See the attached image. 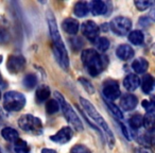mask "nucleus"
Wrapping results in <instances>:
<instances>
[{"label": "nucleus", "mask_w": 155, "mask_h": 153, "mask_svg": "<svg viewBox=\"0 0 155 153\" xmlns=\"http://www.w3.org/2000/svg\"><path fill=\"white\" fill-rule=\"evenodd\" d=\"M46 16H47V22H48V26H49L50 35H51L52 43H53L54 58H55L58 64L60 65L64 70H68V68H69L68 53H67L66 47H65L64 43H63V41H62L60 32H58V25H56V20H55V18H54V15L50 11H48Z\"/></svg>", "instance_id": "1"}, {"label": "nucleus", "mask_w": 155, "mask_h": 153, "mask_svg": "<svg viewBox=\"0 0 155 153\" xmlns=\"http://www.w3.org/2000/svg\"><path fill=\"white\" fill-rule=\"evenodd\" d=\"M82 62L91 77H97L105 67V58L98 53L95 49H86L81 54Z\"/></svg>", "instance_id": "2"}, {"label": "nucleus", "mask_w": 155, "mask_h": 153, "mask_svg": "<svg viewBox=\"0 0 155 153\" xmlns=\"http://www.w3.org/2000/svg\"><path fill=\"white\" fill-rule=\"evenodd\" d=\"M80 103H81V105L83 106V108L86 111L87 114H88L89 116L94 119V121H95V122L99 125V128H101V130L104 132V134H105V136H106V139H107L108 145H110V147L114 146L115 145L114 134H113L110 128L108 127V125L106 123L105 119L101 116V114L96 110V108L91 104V102L88 101V100H86V99H84V98L81 97L80 98Z\"/></svg>", "instance_id": "3"}, {"label": "nucleus", "mask_w": 155, "mask_h": 153, "mask_svg": "<svg viewBox=\"0 0 155 153\" xmlns=\"http://www.w3.org/2000/svg\"><path fill=\"white\" fill-rule=\"evenodd\" d=\"M55 98H56V101H58V104H60L61 108H62L65 118H66L67 121L70 123L71 127H72L75 131L82 132L83 130H84V127H83L82 121H81V119L79 118L77 113H75L74 111H73V108L67 103L65 98L63 97L58 91H55Z\"/></svg>", "instance_id": "4"}, {"label": "nucleus", "mask_w": 155, "mask_h": 153, "mask_svg": "<svg viewBox=\"0 0 155 153\" xmlns=\"http://www.w3.org/2000/svg\"><path fill=\"white\" fill-rule=\"evenodd\" d=\"M26 104V98L17 91H8L3 97V106L9 112H18Z\"/></svg>", "instance_id": "5"}, {"label": "nucleus", "mask_w": 155, "mask_h": 153, "mask_svg": "<svg viewBox=\"0 0 155 153\" xmlns=\"http://www.w3.org/2000/svg\"><path fill=\"white\" fill-rule=\"evenodd\" d=\"M18 125L24 131L30 133H39L43 129V123L41 119L32 115H22L18 120Z\"/></svg>", "instance_id": "6"}, {"label": "nucleus", "mask_w": 155, "mask_h": 153, "mask_svg": "<svg viewBox=\"0 0 155 153\" xmlns=\"http://www.w3.org/2000/svg\"><path fill=\"white\" fill-rule=\"evenodd\" d=\"M110 28L115 34L119 35V36H124V35L129 34L132 28V22L127 17L124 16H118L112 19L110 24Z\"/></svg>", "instance_id": "7"}, {"label": "nucleus", "mask_w": 155, "mask_h": 153, "mask_svg": "<svg viewBox=\"0 0 155 153\" xmlns=\"http://www.w3.org/2000/svg\"><path fill=\"white\" fill-rule=\"evenodd\" d=\"M103 95L106 98V100H116L117 98L120 97L121 91L119 88V85L117 81L114 80H107L103 84Z\"/></svg>", "instance_id": "8"}, {"label": "nucleus", "mask_w": 155, "mask_h": 153, "mask_svg": "<svg viewBox=\"0 0 155 153\" xmlns=\"http://www.w3.org/2000/svg\"><path fill=\"white\" fill-rule=\"evenodd\" d=\"M81 31H82V34L87 39H89L91 42H96L98 36H99L100 29L95 22H93V20H86L81 26Z\"/></svg>", "instance_id": "9"}, {"label": "nucleus", "mask_w": 155, "mask_h": 153, "mask_svg": "<svg viewBox=\"0 0 155 153\" xmlns=\"http://www.w3.org/2000/svg\"><path fill=\"white\" fill-rule=\"evenodd\" d=\"M26 66V60L22 55H11L8 60L7 67L11 73H18Z\"/></svg>", "instance_id": "10"}, {"label": "nucleus", "mask_w": 155, "mask_h": 153, "mask_svg": "<svg viewBox=\"0 0 155 153\" xmlns=\"http://www.w3.org/2000/svg\"><path fill=\"white\" fill-rule=\"evenodd\" d=\"M72 135H73L72 130L68 127H64V128H62L56 134H54L53 136H51L50 139L54 142L64 145V144H66V142H68L69 140L72 138Z\"/></svg>", "instance_id": "11"}, {"label": "nucleus", "mask_w": 155, "mask_h": 153, "mask_svg": "<svg viewBox=\"0 0 155 153\" xmlns=\"http://www.w3.org/2000/svg\"><path fill=\"white\" fill-rule=\"evenodd\" d=\"M140 84H141V81H140L139 77L137 75H134V73L127 75L123 80V86L129 91H133L137 89Z\"/></svg>", "instance_id": "12"}, {"label": "nucleus", "mask_w": 155, "mask_h": 153, "mask_svg": "<svg viewBox=\"0 0 155 153\" xmlns=\"http://www.w3.org/2000/svg\"><path fill=\"white\" fill-rule=\"evenodd\" d=\"M138 103V99L133 94H127L121 98V108L124 111H132L136 108Z\"/></svg>", "instance_id": "13"}, {"label": "nucleus", "mask_w": 155, "mask_h": 153, "mask_svg": "<svg viewBox=\"0 0 155 153\" xmlns=\"http://www.w3.org/2000/svg\"><path fill=\"white\" fill-rule=\"evenodd\" d=\"M63 29L66 33L70 35H74L78 33L79 29H80V24L77 19L74 18H66L62 24Z\"/></svg>", "instance_id": "14"}, {"label": "nucleus", "mask_w": 155, "mask_h": 153, "mask_svg": "<svg viewBox=\"0 0 155 153\" xmlns=\"http://www.w3.org/2000/svg\"><path fill=\"white\" fill-rule=\"evenodd\" d=\"M116 54L120 60L127 61L134 56V50L130 45H120L117 48Z\"/></svg>", "instance_id": "15"}, {"label": "nucleus", "mask_w": 155, "mask_h": 153, "mask_svg": "<svg viewBox=\"0 0 155 153\" xmlns=\"http://www.w3.org/2000/svg\"><path fill=\"white\" fill-rule=\"evenodd\" d=\"M89 5V10L94 15H102L106 12V3L101 1V0H95L93 2H91Z\"/></svg>", "instance_id": "16"}, {"label": "nucleus", "mask_w": 155, "mask_h": 153, "mask_svg": "<svg viewBox=\"0 0 155 153\" xmlns=\"http://www.w3.org/2000/svg\"><path fill=\"white\" fill-rule=\"evenodd\" d=\"M149 67V63L147 62V60H144L143 58H136L133 63H132V68L135 71L136 73H144L148 70Z\"/></svg>", "instance_id": "17"}, {"label": "nucleus", "mask_w": 155, "mask_h": 153, "mask_svg": "<svg viewBox=\"0 0 155 153\" xmlns=\"http://www.w3.org/2000/svg\"><path fill=\"white\" fill-rule=\"evenodd\" d=\"M89 12V5L88 3L84 2V1H79L74 5L73 7V13L78 17H84L88 14Z\"/></svg>", "instance_id": "18"}, {"label": "nucleus", "mask_w": 155, "mask_h": 153, "mask_svg": "<svg viewBox=\"0 0 155 153\" xmlns=\"http://www.w3.org/2000/svg\"><path fill=\"white\" fill-rule=\"evenodd\" d=\"M155 87V79L151 75H146L142 79L141 89L143 93L150 94Z\"/></svg>", "instance_id": "19"}, {"label": "nucleus", "mask_w": 155, "mask_h": 153, "mask_svg": "<svg viewBox=\"0 0 155 153\" xmlns=\"http://www.w3.org/2000/svg\"><path fill=\"white\" fill-rule=\"evenodd\" d=\"M1 135L5 138V140L11 142H15L19 139V135H18V132L16 131L13 128H5V129L1 131Z\"/></svg>", "instance_id": "20"}, {"label": "nucleus", "mask_w": 155, "mask_h": 153, "mask_svg": "<svg viewBox=\"0 0 155 153\" xmlns=\"http://www.w3.org/2000/svg\"><path fill=\"white\" fill-rule=\"evenodd\" d=\"M129 41L131 42L133 45H136V46L142 45L144 42V35L141 31L134 30L129 33Z\"/></svg>", "instance_id": "21"}, {"label": "nucleus", "mask_w": 155, "mask_h": 153, "mask_svg": "<svg viewBox=\"0 0 155 153\" xmlns=\"http://www.w3.org/2000/svg\"><path fill=\"white\" fill-rule=\"evenodd\" d=\"M143 125L148 132H155V114L147 113L143 116Z\"/></svg>", "instance_id": "22"}, {"label": "nucleus", "mask_w": 155, "mask_h": 153, "mask_svg": "<svg viewBox=\"0 0 155 153\" xmlns=\"http://www.w3.org/2000/svg\"><path fill=\"white\" fill-rule=\"evenodd\" d=\"M50 96V89L46 85H41L37 88L36 91V100L38 102H44L49 98Z\"/></svg>", "instance_id": "23"}, {"label": "nucleus", "mask_w": 155, "mask_h": 153, "mask_svg": "<svg viewBox=\"0 0 155 153\" xmlns=\"http://www.w3.org/2000/svg\"><path fill=\"white\" fill-rule=\"evenodd\" d=\"M105 103L107 105V108H110V111L112 112V114L116 117L118 120H123V114H122V111L114 103V102L110 101V100H105Z\"/></svg>", "instance_id": "24"}, {"label": "nucleus", "mask_w": 155, "mask_h": 153, "mask_svg": "<svg viewBox=\"0 0 155 153\" xmlns=\"http://www.w3.org/2000/svg\"><path fill=\"white\" fill-rule=\"evenodd\" d=\"M22 83H24V86L26 87V88L32 89L33 87H35V86H36V84H37L36 75H32V73H30V75H27L26 77H25Z\"/></svg>", "instance_id": "25"}, {"label": "nucleus", "mask_w": 155, "mask_h": 153, "mask_svg": "<svg viewBox=\"0 0 155 153\" xmlns=\"http://www.w3.org/2000/svg\"><path fill=\"white\" fill-rule=\"evenodd\" d=\"M14 151L16 153H29L30 148L25 140L18 139L17 141H15V145H14Z\"/></svg>", "instance_id": "26"}, {"label": "nucleus", "mask_w": 155, "mask_h": 153, "mask_svg": "<svg viewBox=\"0 0 155 153\" xmlns=\"http://www.w3.org/2000/svg\"><path fill=\"white\" fill-rule=\"evenodd\" d=\"M143 125V116L140 114H135L130 118V125L133 129H139Z\"/></svg>", "instance_id": "27"}, {"label": "nucleus", "mask_w": 155, "mask_h": 153, "mask_svg": "<svg viewBox=\"0 0 155 153\" xmlns=\"http://www.w3.org/2000/svg\"><path fill=\"white\" fill-rule=\"evenodd\" d=\"M96 47L101 52L106 51L110 47V41L106 37H98L97 41H96Z\"/></svg>", "instance_id": "28"}, {"label": "nucleus", "mask_w": 155, "mask_h": 153, "mask_svg": "<svg viewBox=\"0 0 155 153\" xmlns=\"http://www.w3.org/2000/svg\"><path fill=\"white\" fill-rule=\"evenodd\" d=\"M58 108H60V104H58V102L54 99L49 100V101L46 103V111H47V113L50 115L55 114V113L58 111Z\"/></svg>", "instance_id": "29"}, {"label": "nucleus", "mask_w": 155, "mask_h": 153, "mask_svg": "<svg viewBox=\"0 0 155 153\" xmlns=\"http://www.w3.org/2000/svg\"><path fill=\"white\" fill-rule=\"evenodd\" d=\"M142 106L147 110L148 113L155 114V96H152L150 100H143L142 101Z\"/></svg>", "instance_id": "30"}, {"label": "nucleus", "mask_w": 155, "mask_h": 153, "mask_svg": "<svg viewBox=\"0 0 155 153\" xmlns=\"http://www.w3.org/2000/svg\"><path fill=\"white\" fill-rule=\"evenodd\" d=\"M153 5H154V2H153V1H149V0L148 1H147V0H137V1H135L136 8H137L139 11H144V10L151 8Z\"/></svg>", "instance_id": "31"}, {"label": "nucleus", "mask_w": 155, "mask_h": 153, "mask_svg": "<svg viewBox=\"0 0 155 153\" xmlns=\"http://www.w3.org/2000/svg\"><path fill=\"white\" fill-rule=\"evenodd\" d=\"M141 142L146 146H155V136L152 134H142Z\"/></svg>", "instance_id": "32"}, {"label": "nucleus", "mask_w": 155, "mask_h": 153, "mask_svg": "<svg viewBox=\"0 0 155 153\" xmlns=\"http://www.w3.org/2000/svg\"><path fill=\"white\" fill-rule=\"evenodd\" d=\"M70 153H91V151L84 145H75L70 150Z\"/></svg>", "instance_id": "33"}, {"label": "nucleus", "mask_w": 155, "mask_h": 153, "mask_svg": "<svg viewBox=\"0 0 155 153\" xmlns=\"http://www.w3.org/2000/svg\"><path fill=\"white\" fill-rule=\"evenodd\" d=\"M79 81L82 83V85L85 88V91H88L89 94H93L94 91H95V88H94V86L91 85V83L89 82L88 80H86V79H84V78H80L79 79Z\"/></svg>", "instance_id": "34"}, {"label": "nucleus", "mask_w": 155, "mask_h": 153, "mask_svg": "<svg viewBox=\"0 0 155 153\" xmlns=\"http://www.w3.org/2000/svg\"><path fill=\"white\" fill-rule=\"evenodd\" d=\"M9 39V32L3 26L0 25V44H3Z\"/></svg>", "instance_id": "35"}, {"label": "nucleus", "mask_w": 155, "mask_h": 153, "mask_svg": "<svg viewBox=\"0 0 155 153\" xmlns=\"http://www.w3.org/2000/svg\"><path fill=\"white\" fill-rule=\"evenodd\" d=\"M150 18H148V17H141L139 19V24L141 25V26H143V27H146V26H148L149 24H150Z\"/></svg>", "instance_id": "36"}, {"label": "nucleus", "mask_w": 155, "mask_h": 153, "mask_svg": "<svg viewBox=\"0 0 155 153\" xmlns=\"http://www.w3.org/2000/svg\"><path fill=\"white\" fill-rule=\"evenodd\" d=\"M120 129H121V131L123 132V135H124V137L127 138V139H131L130 138V135H129V132H127V128H125V125H122V123H120Z\"/></svg>", "instance_id": "37"}, {"label": "nucleus", "mask_w": 155, "mask_h": 153, "mask_svg": "<svg viewBox=\"0 0 155 153\" xmlns=\"http://www.w3.org/2000/svg\"><path fill=\"white\" fill-rule=\"evenodd\" d=\"M149 18L153 22H155V3L153 5V7L151 8V11H150V14H149Z\"/></svg>", "instance_id": "38"}, {"label": "nucleus", "mask_w": 155, "mask_h": 153, "mask_svg": "<svg viewBox=\"0 0 155 153\" xmlns=\"http://www.w3.org/2000/svg\"><path fill=\"white\" fill-rule=\"evenodd\" d=\"M135 153H150V151L146 148H137L135 150Z\"/></svg>", "instance_id": "39"}, {"label": "nucleus", "mask_w": 155, "mask_h": 153, "mask_svg": "<svg viewBox=\"0 0 155 153\" xmlns=\"http://www.w3.org/2000/svg\"><path fill=\"white\" fill-rule=\"evenodd\" d=\"M41 153H56V152L54 150H52V149H43Z\"/></svg>", "instance_id": "40"}, {"label": "nucleus", "mask_w": 155, "mask_h": 153, "mask_svg": "<svg viewBox=\"0 0 155 153\" xmlns=\"http://www.w3.org/2000/svg\"><path fill=\"white\" fill-rule=\"evenodd\" d=\"M151 52H152L153 55H155V44H153L152 48H151Z\"/></svg>", "instance_id": "41"}, {"label": "nucleus", "mask_w": 155, "mask_h": 153, "mask_svg": "<svg viewBox=\"0 0 155 153\" xmlns=\"http://www.w3.org/2000/svg\"><path fill=\"white\" fill-rule=\"evenodd\" d=\"M3 83V80H2V77H1V75H0V84H2Z\"/></svg>", "instance_id": "42"}, {"label": "nucleus", "mask_w": 155, "mask_h": 153, "mask_svg": "<svg viewBox=\"0 0 155 153\" xmlns=\"http://www.w3.org/2000/svg\"><path fill=\"white\" fill-rule=\"evenodd\" d=\"M1 62H2V55H0V64H1Z\"/></svg>", "instance_id": "43"}, {"label": "nucleus", "mask_w": 155, "mask_h": 153, "mask_svg": "<svg viewBox=\"0 0 155 153\" xmlns=\"http://www.w3.org/2000/svg\"><path fill=\"white\" fill-rule=\"evenodd\" d=\"M0 98H1V93H0Z\"/></svg>", "instance_id": "44"}, {"label": "nucleus", "mask_w": 155, "mask_h": 153, "mask_svg": "<svg viewBox=\"0 0 155 153\" xmlns=\"http://www.w3.org/2000/svg\"><path fill=\"white\" fill-rule=\"evenodd\" d=\"M0 153H1V149H0Z\"/></svg>", "instance_id": "45"}]
</instances>
